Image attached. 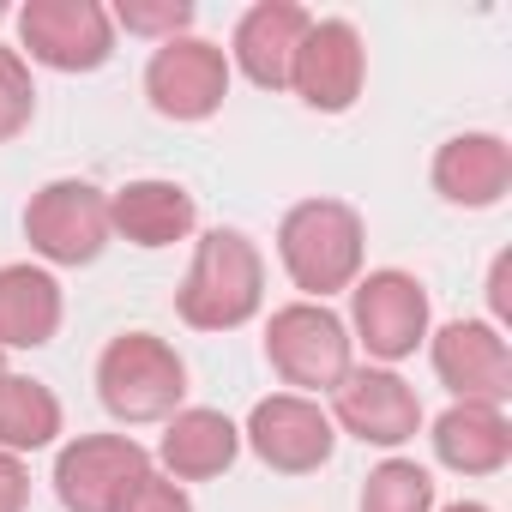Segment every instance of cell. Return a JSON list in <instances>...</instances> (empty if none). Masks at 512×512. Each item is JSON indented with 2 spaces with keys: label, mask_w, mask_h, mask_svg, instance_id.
I'll return each mask as SVG.
<instances>
[{
  "label": "cell",
  "mask_w": 512,
  "mask_h": 512,
  "mask_svg": "<svg viewBox=\"0 0 512 512\" xmlns=\"http://www.w3.org/2000/svg\"><path fill=\"white\" fill-rule=\"evenodd\" d=\"M115 512H193V500L181 494V482H169V476L145 470V476L127 488V500H121Z\"/></svg>",
  "instance_id": "24"
},
{
  "label": "cell",
  "mask_w": 512,
  "mask_h": 512,
  "mask_svg": "<svg viewBox=\"0 0 512 512\" xmlns=\"http://www.w3.org/2000/svg\"><path fill=\"white\" fill-rule=\"evenodd\" d=\"M278 253L290 284L326 302L362 278V217L344 199H302L278 223Z\"/></svg>",
  "instance_id": "2"
},
{
  "label": "cell",
  "mask_w": 512,
  "mask_h": 512,
  "mask_svg": "<svg viewBox=\"0 0 512 512\" xmlns=\"http://www.w3.org/2000/svg\"><path fill=\"white\" fill-rule=\"evenodd\" d=\"M332 416L368 446H404L422 428V404L392 368H350L332 386Z\"/></svg>",
  "instance_id": "13"
},
{
  "label": "cell",
  "mask_w": 512,
  "mask_h": 512,
  "mask_svg": "<svg viewBox=\"0 0 512 512\" xmlns=\"http://www.w3.org/2000/svg\"><path fill=\"white\" fill-rule=\"evenodd\" d=\"M19 37L31 61L55 73H97L115 55V19L97 0H31L19 13Z\"/></svg>",
  "instance_id": "7"
},
{
  "label": "cell",
  "mask_w": 512,
  "mask_h": 512,
  "mask_svg": "<svg viewBox=\"0 0 512 512\" xmlns=\"http://www.w3.org/2000/svg\"><path fill=\"white\" fill-rule=\"evenodd\" d=\"M308 13L296 0H260L253 13H241L235 25V67L260 85V91H284L290 85V61L308 37Z\"/></svg>",
  "instance_id": "14"
},
{
  "label": "cell",
  "mask_w": 512,
  "mask_h": 512,
  "mask_svg": "<svg viewBox=\"0 0 512 512\" xmlns=\"http://www.w3.org/2000/svg\"><path fill=\"white\" fill-rule=\"evenodd\" d=\"M434 187L446 205L464 211H488L500 205V193L512 187V151L494 133H458L434 151Z\"/></svg>",
  "instance_id": "15"
},
{
  "label": "cell",
  "mask_w": 512,
  "mask_h": 512,
  "mask_svg": "<svg viewBox=\"0 0 512 512\" xmlns=\"http://www.w3.org/2000/svg\"><path fill=\"white\" fill-rule=\"evenodd\" d=\"M115 19H121L133 37H157V43H169V37H187L193 7H187V0H121Z\"/></svg>",
  "instance_id": "23"
},
{
  "label": "cell",
  "mask_w": 512,
  "mask_h": 512,
  "mask_svg": "<svg viewBox=\"0 0 512 512\" xmlns=\"http://www.w3.org/2000/svg\"><path fill=\"white\" fill-rule=\"evenodd\" d=\"M434 374L458 404H506L512 398V350L488 320H452L434 332Z\"/></svg>",
  "instance_id": "12"
},
{
  "label": "cell",
  "mask_w": 512,
  "mask_h": 512,
  "mask_svg": "<svg viewBox=\"0 0 512 512\" xmlns=\"http://www.w3.org/2000/svg\"><path fill=\"white\" fill-rule=\"evenodd\" d=\"M31 115H37V85H31V67H25V55H19V49L0 43V145L19 139V133L31 127Z\"/></svg>",
  "instance_id": "22"
},
{
  "label": "cell",
  "mask_w": 512,
  "mask_h": 512,
  "mask_svg": "<svg viewBox=\"0 0 512 512\" xmlns=\"http://www.w3.org/2000/svg\"><path fill=\"white\" fill-rule=\"evenodd\" d=\"M235 452H241V428L223 410H175L157 446L169 482H211L235 464Z\"/></svg>",
  "instance_id": "16"
},
{
  "label": "cell",
  "mask_w": 512,
  "mask_h": 512,
  "mask_svg": "<svg viewBox=\"0 0 512 512\" xmlns=\"http://www.w3.org/2000/svg\"><path fill=\"white\" fill-rule=\"evenodd\" d=\"M61 284L43 266H0V350H37L61 332Z\"/></svg>",
  "instance_id": "19"
},
{
  "label": "cell",
  "mask_w": 512,
  "mask_h": 512,
  "mask_svg": "<svg viewBox=\"0 0 512 512\" xmlns=\"http://www.w3.org/2000/svg\"><path fill=\"white\" fill-rule=\"evenodd\" d=\"M446 512H488V506H476V500H458V506H446Z\"/></svg>",
  "instance_id": "27"
},
{
  "label": "cell",
  "mask_w": 512,
  "mask_h": 512,
  "mask_svg": "<svg viewBox=\"0 0 512 512\" xmlns=\"http://www.w3.org/2000/svg\"><path fill=\"white\" fill-rule=\"evenodd\" d=\"M25 506H31V470L25 458L0 452V512H25Z\"/></svg>",
  "instance_id": "25"
},
{
  "label": "cell",
  "mask_w": 512,
  "mask_h": 512,
  "mask_svg": "<svg viewBox=\"0 0 512 512\" xmlns=\"http://www.w3.org/2000/svg\"><path fill=\"white\" fill-rule=\"evenodd\" d=\"M0 374H7V368H0Z\"/></svg>",
  "instance_id": "28"
},
{
  "label": "cell",
  "mask_w": 512,
  "mask_h": 512,
  "mask_svg": "<svg viewBox=\"0 0 512 512\" xmlns=\"http://www.w3.org/2000/svg\"><path fill=\"white\" fill-rule=\"evenodd\" d=\"M61 434V398L31 374H0V452H43Z\"/></svg>",
  "instance_id": "20"
},
{
  "label": "cell",
  "mask_w": 512,
  "mask_h": 512,
  "mask_svg": "<svg viewBox=\"0 0 512 512\" xmlns=\"http://www.w3.org/2000/svg\"><path fill=\"white\" fill-rule=\"evenodd\" d=\"M193 193L181 181H127L109 199V229H121L133 247H175L193 235Z\"/></svg>",
  "instance_id": "17"
},
{
  "label": "cell",
  "mask_w": 512,
  "mask_h": 512,
  "mask_svg": "<svg viewBox=\"0 0 512 512\" xmlns=\"http://www.w3.org/2000/svg\"><path fill=\"white\" fill-rule=\"evenodd\" d=\"M362 512H434V476L410 458H386L362 482Z\"/></svg>",
  "instance_id": "21"
},
{
  "label": "cell",
  "mask_w": 512,
  "mask_h": 512,
  "mask_svg": "<svg viewBox=\"0 0 512 512\" xmlns=\"http://www.w3.org/2000/svg\"><path fill=\"white\" fill-rule=\"evenodd\" d=\"M350 320L368 356L404 362L428 338V290L410 272H368L350 284Z\"/></svg>",
  "instance_id": "10"
},
{
  "label": "cell",
  "mask_w": 512,
  "mask_h": 512,
  "mask_svg": "<svg viewBox=\"0 0 512 512\" xmlns=\"http://www.w3.org/2000/svg\"><path fill=\"white\" fill-rule=\"evenodd\" d=\"M247 446H253V458H260L266 470H278V476H308V470H320L332 458L338 434H332V416L314 398L272 392V398L253 404V416H247Z\"/></svg>",
  "instance_id": "9"
},
{
  "label": "cell",
  "mask_w": 512,
  "mask_h": 512,
  "mask_svg": "<svg viewBox=\"0 0 512 512\" xmlns=\"http://www.w3.org/2000/svg\"><path fill=\"white\" fill-rule=\"evenodd\" d=\"M362 79H368V49H362L356 25L350 19H314L296 61H290V91L320 115H344L362 97Z\"/></svg>",
  "instance_id": "11"
},
{
  "label": "cell",
  "mask_w": 512,
  "mask_h": 512,
  "mask_svg": "<svg viewBox=\"0 0 512 512\" xmlns=\"http://www.w3.org/2000/svg\"><path fill=\"white\" fill-rule=\"evenodd\" d=\"M266 362L284 386H302V398L332 392L350 374V332L326 302H290L266 326Z\"/></svg>",
  "instance_id": "4"
},
{
  "label": "cell",
  "mask_w": 512,
  "mask_h": 512,
  "mask_svg": "<svg viewBox=\"0 0 512 512\" xmlns=\"http://www.w3.org/2000/svg\"><path fill=\"white\" fill-rule=\"evenodd\" d=\"M25 235L49 266H91L109 247V199L91 181H49L25 205Z\"/></svg>",
  "instance_id": "5"
},
{
  "label": "cell",
  "mask_w": 512,
  "mask_h": 512,
  "mask_svg": "<svg viewBox=\"0 0 512 512\" xmlns=\"http://www.w3.org/2000/svg\"><path fill=\"white\" fill-rule=\"evenodd\" d=\"M97 398L127 428L169 422L187 398V362L151 332H121L97 362Z\"/></svg>",
  "instance_id": "3"
},
{
  "label": "cell",
  "mask_w": 512,
  "mask_h": 512,
  "mask_svg": "<svg viewBox=\"0 0 512 512\" xmlns=\"http://www.w3.org/2000/svg\"><path fill=\"white\" fill-rule=\"evenodd\" d=\"M266 302V260L241 229H211L193 247V266L175 290V314L193 332H235Z\"/></svg>",
  "instance_id": "1"
},
{
  "label": "cell",
  "mask_w": 512,
  "mask_h": 512,
  "mask_svg": "<svg viewBox=\"0 0 512 512\" xmlns=\"http://www.w3.org/2000/svg\"><path fill=\"white\" fill-rule=\"evenodd\" d=\"M145 97L169 121H205V115H217L223 97H229V61H223V49L205 43V37H169V43H157L151 67H145Z\"/></svg>",
  "instance_id": "8"
},
{
  "label": "cell",
  "mask_w": 512,
  "mask_h": 512,
  "mask_svg": "<svg viewBox=\"0 0 512 512\" xmlns=\"http://www.w3.org/2000/svg\"><path fill=\"white\" fill-rule=\"evenodd\" d=\"M506 272H512V260L500 253L494 272H488V308H494V320H506V314H512V302H506Z\"/></svg>",
  "instance_id": "26"
},
{
  "label": "cell",
  "mask_w": 512,
  "mask_h": 512,
  "mask_svg": "<svg viewBox=\"0 0 512 512\" xmlns=\"http://www.w3.org/2000/svg\"><path fill=\"white\" fill-rule=\"evenodd\" d=\"M151 470V452L127 434H79L55 458V494L67 512H115L127 488Z\"/></svg>",
  "instance_id": "6"
},
{
  "label": "cell",
  "mask_w": 512,
  "mask_h": 512,
  "mask_svg": "<svg viewBox=\"0 0 512 512\" xmlns=\"http://www.w3.org/2000/svg\"><path fill=\"white\" fill-rule=\"evenodd\" d=\"M428 440H434V458L458 476H494L512 458V422L494 404H452Z\"/></svg>",
  "instance_id": "18"
}]
</instances>
